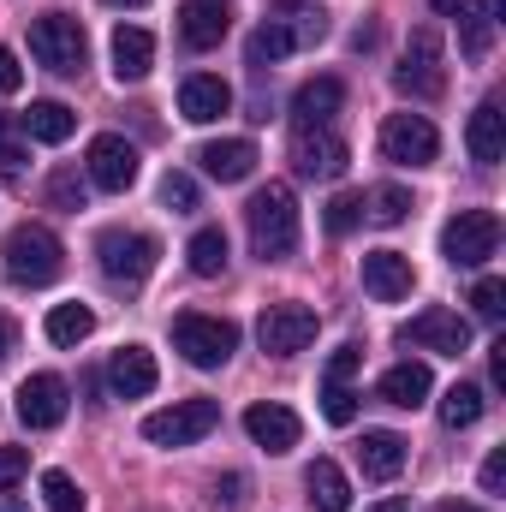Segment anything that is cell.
Here are the masks:
<instances>
[{
    "label": "cell",
    "mask_w": 506,
    "mask_h": 512,
    "mask_svg": "<svg viewBox=\"0 0 506 512\" xmlns=\"http://www.w3.org/2000/svg\"><path fill=\"white\" fill-rule=\"evenodd\" d=\"M245 227H251V251L262 262H286L298 251V197L292 185H262L251 203H245Z\"/></svg>",
    "instance_id": "1"
},
{
    "label": "cell",
    "mask_w": 506,
    "mask_h": 512,
    "mask_svg": "<svg viewBox=\"0 0 506 512\" xmlns=\"http://www.w3.org/2000/svg\"><path fill=\"white\" fill-rule=\"evenodd\" d=\"M0 268H6L12 286H54L60 268H66V245H60L42 221H24V227L6 233V245H0Z\"/></svg>",
    "instance_id": "2"
},
{
    "label": "cell",
    "mask_w": 506,
    "mask_h": 512,
    "mask_svg": "<svg viewBox=\"0 0 506 512\" xmlns=\"http://www.w3.org/2000/svg\"><path fill=\"white\" fill-rule=\"evenodd\" d=\"M96 262H102V280H108V286L137 292V286L155 274L161 245H155L149 233H137V227H108V233L96 239Z\"/></svg>",
    "instance_id": "3"
},
{
    "label": "cell",
    "mask_w": 506,
    "mask_h": 512,
    "mask_svg": "<svg viewBox=\"0 0 506 512\" xmlns=\"http://www.w3.org/2000/svg\"><path fill=\"white\" fill-rule=\"evenodd\" d=\"M30 54H36L48 72L72 78V72H84V60H90V36H84V24H78L72 12H42V18H30Z\"/></svg>",
    "instance_id": "4"
},
{
    "label": "cell",
    "mask_w": 506,
    "mask_h": 512,
    "mask_svg": "<svg viewBox=\"0 0 506 512\" xmlns=\"http://www.w3.org/2000/svg\"><path fill=\"white\" fill-rule=\"evenodd\" d=\"M173 352H185V364H197V370H221L239 352V328L227 316L185 310V316H173Z\"/></svg>",
    "instance_id": "5"
},
{
    "label": "cell",
    "mask_w": 506,
    "mask_h": 512,
    "mask_svg": "<svg viewBox=\"0 0 506 512\" xmlns=\"http://www.w3.org/2000/svg\"><path fill=\"white\" fill-rule=\"evenodd\" d=\"M328 36V18L316 12V6H292V12H280V18H268V24H256L251 36V66H274V60H286L292 48H310V42H322Z\"/></svg>",
    "instance_id": "6"
},
{
    "label": "cell",
    "mask_w": 506,
    "mask_h": 512,
    "mask_svg": "<svg viewBox=\"0 0 506 512\" xmlns=\"http://www.w3.org/2000/svg\"><path fill=\"white\" fill-rule=\"evenodd\" d=\"M393 84H399L411 102H435V96L447 90V54H441L435 24H417V30H411V42H405V60H399V72H393Z\"/></svg>",
    "instance_id": "7"
},
{
    "label": "cell",
    "mask_w": 506,
    "mask_h": 512,
    "mask_svg": "<svg viewBox=\"0 0 506 512\" xmlns=\"http://www.w3.org/2000/svg\"><path fill=\"white\" fill-rule=\"evenodd\" d=\"M495 251H501V215L495 209H459L441 227V256L453 268H483Z\"/></svg>",
    "instance_id": "8"
},
{
    "label": "cell",
    "mask_w": 506,
    "mask_h": 512,
    "mask_svg": "<svg viewBox=\"0 0 506 512\" xmlns=\"http://www.w3.org/2000/svg\"><path fill=\"white\" fill-rule=\"evenodd\" d=\"M215 423H221L215 399H179V405L143 417V441H155V447H197L203 435H215Z\"/></svg>",
    "instance_id": "9"
},
{
    "label": "cell",
    "mask_w": 506,
    "mask_h": 512,
    "mask_svg": "<svg viewBox=\"0 0 506 512\" xmlns=\"http://www.w3.org/2000/svg\"><path fill=\"white\" fill-rule=\"evenodd\" d=\"M381 155L393 167H429L441 155V131L429 126V114H387L381 120Z\"/></svg>",
    "instance_id": "10"
},
{
    "label": "cell",
    "mask_w": 506,
    "mask_h": 512,
    "mask_svg": "<svg viewBox=\"0 0 506 512\" xmlns=\"http://www.w3.org/2000/svg\"><path fill=\"white\" fill-rule=\"evenodd\" d=\"M256 340H262L268 358H298L316 340V310L310 304H268L262 322H256Z\"/></svg>",
    "instance_id": "11"
},
{
    "label": "cell",
    "mask_w": 506,
    "mask_h": 512,
    "mask_svg": "<svg viewBox=\"0 0 506 512\" xmlns=\"http://www.w3.org/2000/svg\"><path fill=\"white\" fill-rule=\"evenodd\" d=\"M399 340H405V346H417V352L465 358V346H471V322H465L459 310H447V304H429L423 316H411V322L399 328Z\"/></svg>",
    "instance_id": "12"
},
{
    "label": "cell",
    "mask_w": 506,
    "mask_h": 512,
    "mask_svg": "<svg viewBox=\"0 0 506 512\" xmlns=\"http://www.w3.org/2000/svg\"><path fill=\"white\" fill-rule=\"evenodd\" d=\"M84 173H90V185H102V191H131V185H137V173H143V161H137V143H126L120 131H102V137H90Z\"/></svg>",
    "instance_id": "13"
},
{
    "label": "cell",
    "mask_w": 506,
    "mask_h": 512,
    "mask_svg": "<svg viewBox=\"0 0 506 512\" xmlns=\"http://www.w3.org/2000/svg\"><path fill=\"white\" fill-rule=\"evenodd\" d=\"M346 161H352L346 137H334L328 126L322 131H292V167H298L304 179H340Z\"/></svg>",
    "instance_id": "14"
},
{
    "label": "cell",
    "mask_w": 506,
    "mask_h": 512,
    "mask_svg": "<svg viewBox=\"0 0 506 512\" xmlns=\"http://www.w3.org/2000/svg\"><path fill=\"white\" fill-rule=\"evenodd\" d=\"M233 30V6L227 0H179V42L185 48H221Z\"/></svg>",
    "instance_id": "15"
},
{
    "label": "cell",
    "mask_w": 506,
    "mask_h": 512,
    "mask_svg": "<svg viewBox=\"0 0 506 512\" xmlns=\"http://www.w3.org/2000/svg\"><path fill=\"white\" fill-rule=\"evenodd\" d=\"M429 6L459 24V48L471 60H483L495 48V0H429Z\"/></svg>",
    "instance_id": "16"
},
{
    "label": "cell",
    "mask_w": 506,
    "mask_h": 512,
    "mask_svg": "<svg viewBox=\"0 0 506 512\" xmlns=\"http://www.w3.org/2000/svg\"><path fill=\"white\" fill-rule=\"evenodd\" d=\"M245 435H251L262 453H292V447H298V435H304V423H298V411H292V405L262 399V405L245 411Z\"/></svg>",
    "instance_id": "17"
},
{
    "label": "cell",
    "mask_w": 506,
    "mask_h": 512,
    "mask_svg": "<svg viewBox=\"0 0 506 512\" xmlns=\"http://www.w3.org/2000/svg\"><path fill=\"white\" fill-rule=\"evenodd\" d=\"M66 382L54 376V370H42V376H24L18 387V417H24V429H54L60 417H66Z\"/></svg>",
    "instance_id": "18"
},
{
    "label": "cell",
    "mask_w": 506,
    "mask_h": 512,
    "mask_svg": "<svg viewBox=\"0 0 506 512\" xmlns=\"http://www.w3.org/2000/svg\"><path fill=\"white\" fill-rule=\"evenodd\" d=\"M227 108H233V84H227V78H215V72H191V78L179 84V114H185L191 126H215Z\"/></svg>",
    "instance_id": "19"
},
{
    "label": "cell",
    "mask_w": 506,
    "mask_h": 512,
    "mask_svg": "<svg viewBox=\"0 0 506 512\" xmlns=\"http://www.w3.org/2000/svg\"><path fill=\"white\" fill-rule=\"evenodd\" d=\"M411 286H417L411 256H399V251H370L364 256V292H370L376 304H399V298H411Z\"/></svg>",
    "instance_id": "20"
},
{
    "label": "cell",
    "mask_w": 506,
    "mask_h": 512,
    "mask_svg": "<svg viewBox=\"0 0 506 512\" xmlns=\"http://www.w3.org/2000/svg\"><path fill=\"white\" fill-rule=\"evenodd\" d=\"M340 108H346V84H340V78H310V84L292 96V126L322 131V126H334Z\"/></svg>",
    "instance_id": "21"
},
{
    "label": "cell",
    "mask_w": 506,
    "mask_h": 512,
    "mask_svg": "<svg viewBox=\"0 0 506 512\" xmlns=\"http://www.w3.org/2000/svg\"><path fill=\"white\" fill-rule=\"evenodd\" d=\"M405 453H411V441L393 429H364V441H358V465L370 483H393L405 471Z\"/></svg>",
    "instance_id": "22"
},
{
    "label": "cell",
    "mask_w": 506,
    "mask_h": 512,
    "mask_svg": "<svg viewBox=\"0 0 506 512\" xmlns=\"http://www.w3.org/2000/svg\"><path fill=\"white\" fill-rule=\"evenodd\" d=\"M197 161H203V173H209V179L239 185V179H251V173H256V143H251V137H221V143H203V149H197Z\"/></svg>",
    "instance_id": "23"
},
{
    "label": "cell",
    "mask_w": 506,
    "mask_h": 512,
    "mask_svg": "<svg viewBox=\"0 0 506 512\" xmlns=\"http://www.w3.org/2000/svg\"><path fill=\"white\" fill-rule=\"evenodd\" d=\"M108 387H114V399H143V393H155V352H149V346H120L114 364H108Z\"/></svg>",
    "instance_id": "24"
},
{
    "label": "cell",
    "mask_w": 506,
    "mask_h": 512,
    "mask_svg": "<svg viewBox=\"0 0 506 512\" xmlns=\"http://www.w3.org/2000/svg\"><path fill=\"white\" fill-rule=\"evenodd\" d=\"M465 149H471V161L477 167H495L506 155V114L501 102H483L477 114H471V126H465Z\"/></svg>",
    "instance_id": "25"
},
{
    "label": "cell",
    "mask_w": 506,
    "mask_h": 512,
    "mask_svg": "<svg viewBox=\"0 0 506 512\" xmlns=\"http://www.w3.org/2000/svg\"><path fill=\"white\" fill-rule=\"evenodd\" d=\"M149 72H155V36L137 30V24H120V30H114V78H120V84H137V78H149Z\"/></svg>",
    "instance_id": "26"
},
{
    "label": "cell",
    "mask_w": 506,
    "mask_h": 512,
    "mask_svg": "<svg viewBox=\"0 0 506 512\" xmlns=\"http://www.w3.org/2000/svg\"><path fill=\"white\" fill-rule=\"evenodd\" d=\"M387 405H399V411H417L429 393H435V376H429V364H417V358H405V364H393L376 387Z\"/></svg>",
    "instance_id": "27"
},
{
    "label": "cell",
    "mask_w": 506,
    "mask_h": 512,
    "mask_svg": "<svg viewBox=\"0 0 506 512\" xmlns=\"http://www.w3.org/2000/svg\"><path fill=\"white\" fill-rule=\"evenodd\" d=\"M304 501L316 512H352V483H346V471H340L334 459H316V465L304 471Z\"/></svg>",
    "instance_id": "28"
},
{
    "label": "cell",
    "mask_w": 506,
    "mask_h": 512,
    "mask_svg": "<svg viewBox=\"0 0 506 512\" xmlns=\"http://www.w3.org/2000/svg\"><path fill=\"white\" fill-rule=\"evenodd\" d=\"M18 131L36 137V143H66V137L78 131V114H72L66 102H30L24 120H18Z\"/></svg>",
    "instance_id": "29"
},
{
    "label": "cell",
    "mask_w": 506,
    "mask_h": 512,
    "mask_svg": "<svg viewBox=\"0 0 506 512\" xmlns=\"http://www.w3.org/2000/svg\"><path fill=\"white\" fill-rule=\"evenodd\" d=\"M96 334V310L90 304H54L48 310V340L54 346H84Z\"/></svg>",
    "instance_id": "30"
},
{
    "label": "cell",
    "mask_w": 506,
    "mask_h": 512,
    "mask_svg": "<svg viewBox=\"0 0 506 512\" xmlns=\"http://www.w3.org/2000/svg\"><path fill=\"white\" fill-rule=\"evenodd\" d=\"M185 262H191V274L215 280V274L227 268V233H221V227H203V233H191V245H185Z\"/></svg>",
    "instance_id": "31"
},
{
    "label": "cell",
    "mask_w": 506,
    "mask_h": 512,
    "mask_svg": "<svg viewBox=\"0 0 506 512\" xmlns=\"http://www.w3.org/2000/svg\"><path fill=\"white\" fill-rule=\"evenodd\" d=\"M477 417H483V387L453 382L447 393H441V423H447V429H471Z\"/></svg>",
    "instance_id": "32"
},
{
    "label": "cell",
    "mask_w": 506,
    "mask_h": 512,
    "mask_svg": "<svg viewBox=\"0 0 506 512\" xmlns=\"http://www.w3.org/2000/svg\"><path fill=\"white\" fill-rule=\"evenodd\" d=\"M405 215H411V197H405L399 185H376V191L364 197V221H370V227H399Z\"/></svg>",
    "instance_id": "33"
},
{
    "label": "cell",
    "mask_w": 506,
    "mask_h": 512,
    "mask_svg": "<svg viewBox=\"0 0 506 512\" xmlns=\"http://www.w3.org/2000/svg\"><path fill=\"white\" fill-rule=\"evenodd\" d=\"M42 501H48V512H84V489L66 471H42Z\"/></svg>",
    "instance_id": "34"
},
{
    "label": "cell",
    "mask_w": 506,
    "mask_h": 512,
    "mask_svg": "<svg viewBox=\"0 0 506 512\" xmlns=\"http://www.w3.org/2000/svg\"><path fill=\"white\" fill-rule=\"evenodd\" d=\"M322 417H328L334 429H346V423L358 417V393H352V382H322Z\"/></svg>",
    "instance_id": "35"
},
{
    "label": "cell",
    "mask_w": 506,
    "mask_h": 512,
    "mask_svg": "<svg viewBox=\"0 0 506 512\" xmlns=\"http://www.w3.org/2000/svg\"><path fill=\"white\" fill-rule=\"evenodd\" d=\"M48 203H54V209H66V215H78V209H84V179H78V167H60V173L48 179Z\"/></svg>",
    "instance_id": "36"
},
{
    "label": "cell",
    "mask_w": 506,
    "mask_h": 512,
    "mask_svg": "<svg viewBox=\"0 0 506 512\" xmlns=\"http://www.w3.org/2000/svg\"><path fill=\"white\" fill-rule=\"evenodd\" d=\"M358 221H364V197H352V191H346V197H334V203H328V215H322V227H328L334 239H346Z\"/></svg>",
    "instance_id": "37"
},
{
    "label": "cell",
    "mask_w": 506,
    "mask_h": 512,
    "mask_svg": "<svg viewBox=\"0 0 506 512\" xmlns=\"http://www.w3.org/2000/svg\"><path fill=\"white\" fill-rule=\"evenodd\" d=\"M161 203H167L173 215H191V209H197V179H191V173H167V179H161Z\"/></svg>",
    "instance_id": "38"
},
{
    "label": "cell",
    "mask_w": 506,
    "mask_h": 512,
    "mask_svg": "<svg viewBox=\"0 0 506 512\" xmlns=\"http://www.w3.org/2000/svg\"><path fill=\"white\" fill-rule=\"evenodd\" d=\"M471 304H477V316L483 322H501V310H506V280H477V292H471Z\"/></svg>",
    "instance_id": "39"
},
{
    "label": "cell",
    "mask_w": 506,
    "mask_h": 512,
    "mask_svg": "<svg viewBox=\"0 0 506 512\" xmlns=\"http://www.w3.org/2000/svg\"><path fill=\"white\" fill-rule=\"evenodd\" d=\"M0 173H6V179L24 173V143H18V131H12L6 114H0Z\"/></svg>",
    "instance_id": "40"
},
{
    "label": "cell",
    "mask_w": 506,
    "mask_h": 512,
    "mask_svg": "<svg viewBox=\"0 0 506 512\" xmlns=\"http://www.w3.org/2000/svg\"><path fill=\"white\" fill-rule=\"evenodd\" d=\"M358 370H364V346H340V352L328 358V376H322V382H352Z\"/></svg>",
    "instance_id": "41"
},
{
    "label": "cell",
    "mask_w": 506,
    "mask_h": 512,
    "mask_svg": "<svg viewBox=\"0 0 506 512\" xmlns=\"http://www.w3.org/2000/svg\"><path fill=\"white\" fill-rule=\"evenodd\" d=\"M24 471H30V453H24V447H0V489L18 483Z\"/></svg>",
    "instance_id": "42"
},
{
    "label": "cell",
    "mask_w": 506,
    "mask_h": 512,
    "mask_svg": "<svg viewBox=\"0 0 506 512\" xmlns=\"http://www.w3.org/2000/svg\"><path fill=\"white\" fill-rule=\"evenodd\" d=\"M24 84V66H18V54L12 48H0V96H12Z\"/></svg>",
    "instance_id": "43"
},
{
    "label": "cell",
    "mask_w": 506,
    "mask_h": 512,
    "mask_svg": "<svg viewBox=\"0 0 506 512\" xmlns=\"http://www.w3.org/2000/svg\"><path fill=\"white\" fill-rule=\"evenodd\" d=\"M501 483H506V453H489V459H483V489L501 495Z\"/></svg>",
    "instance_id": "44"
},
{
    "label": "cell",
    "mask_w": 506,
    "mask_h": 512,
    "mask_svg": "<svg viewBox=\"0 0 506 512\" xmlns=\"http://www.w3.org/2000/svg\"><path fill=\"white\" fill-rule=\"evenodd\" d=\"M239 489H245V477H227V483H215V495H221V501H227V507H239V501H245V495H239Z\"/></svg>",
    "instance_id": "45"
},
{
    "label": "cell",
    "mask_w": 506,
    "mask_h": 512,
    "mask_svg": "<svg viewBox=\"0 0 506 512\" xmlns=\"http://www.w3.org/2000/svg\"><path fill=\"white\" fill-rule=\"evenodd\" d=\"M12 340H18V334H12V322H6V316H0V364H6V358H12Z\"/></svg>",
    "instance_id": "46"
},
{
    "label": "cell",
    "mask_w": 506,
    "mask_h": 512,
    "mask_svg": "<svg viewBox=\"0 0 506 512\" xmlns=\"http://www.w3.org/2000/svg\"><path fill=\"white\" fill-rule=\"evenodd\" d=\"M435 512H483V507H471V501H441Z\"/></svg>",
    "instance_id": "47"
},
{
    "label": "cell",
    "mask_w": 506,
    "mask_h": 512,
    "mask_svg": "<svg viewBox=\"0 0 506 512\" xmlns=\"http://www.w3.org/2000/svg\"><path fill=\"white\" fill-rule=\"evenodd\" d=\"M0 512H24V501L18 495H0Z\"/></svg>",
    "instance_id": "48"
},
{
    "label": "cell",
    "mask_w": 506,
    "mask_h": 512,
    "mask_svg": "<svg viewBox=\"0 0 506 512\" xmlns=\"http://www.w3.org/2000/svg\"><path fill=\"white\" fill-rule=\"evenodd\" d=\"M370 512H411L405 501H381V507H370Z\"/></svg>",
    "instance_id": "49"
},
{
    "label": "cell",
    "mask_w": 506,
    "mask_h": 512,
    "mask_svg": "<svg viewBox=\"0 0 506 512\" xmlns=\"http://www.w3.org/2000/svg\"><path fill=\"white\" fill-rule=\"evenodd\" d=\"M102 6H149V0H102Z\"/></svg>",
    "instance_id": "50"
}]
</instances>
